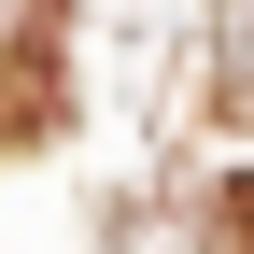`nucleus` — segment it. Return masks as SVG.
I'll return each mask as SVG.
<instances>
[{
	"mask_svg": "<svg viewBox=\"0 0 254 254\" xmlns=\"http://www.w3.org/2000/svg\"><path fill=\"white\" fill-rule=\"evenodd\" d=\"M226 254H254V184H226Z\"/></svg>",
	"mask_w": 254,
	"mask_h": 254,
	"instance_id": "nucleus-1",
	"label": "nucleus"
}]
</instances>
